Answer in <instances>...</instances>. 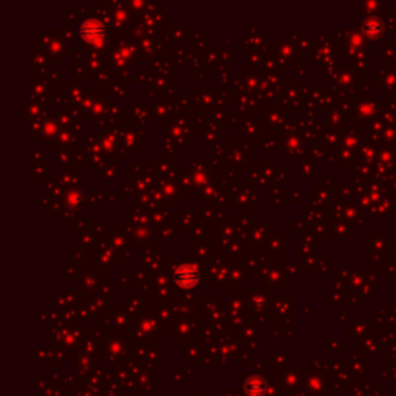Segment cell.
Segmentation results:
<instances>
[{
  "instance_id": "6da1fadb",
  "label": "cell",
  "mask_w": 396,
  "mask_h": 396,
  "mask_svg": "<svg viewBox=\"0 0 396 396\" xmlns=\"http://www.w3.org/2000/svg\"><path fill=\"white\" fill-rule=\"evenodd\" d=\"M176 282L181 286H192L198 279V273L195 269H192L190 266H183L181 269L176 271Z\"/></svg>"
},
{
  "instance_id": "7a4b0ae2",
  "label": "cell",
  "mask_w": 396,
  "mask_h": 396,
  "mask_svg": "<svg viewBox=\"0 0 396 396\" xmlns=\"http://www.w3.org/2000/svg\"><path fill=\"white\" fill-rule=\"evenodd\" d=\"M81 31L82 36H86V39H96L103 36V27H101L99 22L95 20H87L81 27Z\"/></svg>"
}]
</instances>
